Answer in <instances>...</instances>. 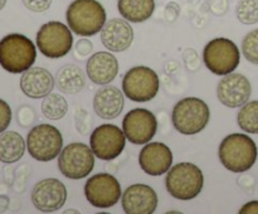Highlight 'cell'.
I'll list each match as a JSON object with an SVG mask.
<instances>
[{"label": "cell", "mask_w": 258, "mask_h": 214, "mask_svg": "<svg viewBox=\"0 0 258 214\" xmlns=\"http://www.w3.org/2000/svg\"><path fill=\"white\" fill-rule=\"evenodd\" d=\"M257 145L246 133H231L222 140L218 156L222 165L232 173H244L257 160Z\"/></svg>", "instance_id": "1"}, {"label": "cell", "mask_w": 258, "mask_h": 214, "mask_svg": "<svg viewBox=\"0 0 258 214\" xmlns=\"http://www.w3.org/2000/svg\"><path fill=\"white\" fill-rule=\"evenodd\" d=\"M67 25L80 37H92L102 30L106 10L97 0H73L66 12Z\"/></svg>", "instance_id": "2"}, {"label": "cell", "mask_w": 258, "mask_h": 214, "mask_svg": "<svg viewBox=\"0 0 258 214\" xmlns=\"http://www.w3.org/2000/svg\"><path fill=\"white\" fill-rule=\"evenodd\" d=\"M37 59V48L28 37L18 33L0 40V65L9 73H23Z\"/></svg>", "instance_id": "3"}, {"label": "cell", "mask_w": 258, "mask_h": 214, "mask_svg": "<svg viewBox=\"0 0 258 214\" xmlns=\"http://www.w3.org/2000/svg\"><path fill=\"white\" fill-rule=\"evenodd\" d=\"M204 176L201 168L191 163H179L166 173L165 186L168 193L178 200H191L201 194Z\"/></svg>", "instance_id": "4"}, {"label": "cell", "mask_w": 258, "mask_h": 214, "mask_svg": "<svg viewBox=\"0 0 258 214\" xmlns=\"http://www.w3.org/2000/svg\"><path fill=\"white\" fill-rule=\"evenodd\" d=\"M211 120V110L198 97H185L175 103L171 112L173 126L183 135H196L203 131Z\"/></svg>", "instance_id": "5"}, {"label": "cell", "mask_w": 258, "mask_h": 214, "mask_svg": "<svg viewBox=\"0 0 258 214\" xmlns=\"http://www.w3.org/2000/svg\"><path fill=\"white\" fill-rule=\"evenodd\" d=\"M203 60L212 73L226 76L238 67L241 53L233 40L222 37L214 38L204 47Z\"/></svg>", "instance_id": "6"}, {"label": "cell", "mask_w": 258, "mask_h": 214, "mask_svg": "<svg viewBox=\"0 0 258 214\" xmlns=\"http://www.w3.org/2000/svg\"><path fill=\"white\" fill-rule=\"evenodd\" d=\"M37 47L44 57L50 59L64 57L73 47L72 30L57 20L45 23L37 33Z\"/></svg>", "instance_id": "7"}, {"label": "cell", "mask_w": 258, "mask_h": 214, "mask_svg": "<svg viewBox=\"0 0 258 214\" xmlns=\"http://www.w3.org/2000/svg\"><path fill=\"white\" fill-rule=\"evenodd\" d=\"M27 149L29 155L38 161H50L58 158L63 149L60 131L49 123L34 126L28 132Z\"/></svg>", "instance_id": "8"}, {"label": "cell", "mask_w": 258, "mask_h": 214, "mask_svg": "<svg viewBox=\"0 0 258 214\" xmlns=\"http://www.w3.org/2000/svg\"><path fill=\"white\" fill-rule=\"evenodd\" d=\"M160 81L154 69L145 65H136L125 73L122 91L134 102H148L159 92Z\"/></svg>", "instance_id": "9"}, {"label": "cell", "mask_w": 258, "mask_h": 214, "mask_svg": "<svg viewBox=\"0 0 258 214\" xmlns=\"http://www.w3.org/2000/svg\"><path fill=\"white\" fill-rule=\"evenodd\" d=\"M95 154L83 142H71L62 149L58 158V169L63 176L80 180L90 175L95 166Z\"/></svg>", "instance_id": "10"}, {"label": "cell", "mask_w": 258, "mask_h": 214, "mask_svg": "<svg viewBox=\"0 0 258 214\" xmlns=\"http://www.w3.org/2000/svg\"><path fill=\"white\" fill-rule=\"evenodd\" d=\"M85 195L88 203L95 208L108 209L117 204L122 193L120 183L115 176L108 173H98L87 179Z\"/></svg>", "instance_id": "11"}, {"label": "cell", "mask_w": 258, "mask_h": 214, "mask_svg": "<svg viewBox=\"0 0 258 214\" xmlns=\"http://www.w3.org/2000/svg\"><path fill=\"white\" fill-rule=\"evenodd\" d=\"M126 136L123 130L112 123H103L93 130L90 146L96 158L110 161L118 158L125 149Z\"/></svg>", "instance_id": "12"}, {"label": "cell", "mask_w": 258, "mask_h": 214, "mask_svg": "<svg viewBox=\"0 0 258 214\" xmlns=\"http://www.w3.org/2000/svg\"><path fill=\"white\" fill-rule=\"evenodd\" d=\"M122 130L126 138L131 144L145 145L155 136L158 130V120L150 110L134 108L123 117Z\"/></svg>", "instance_id": "13"}, {"label": "cell", "mask_w": 258, "mask_h": 214, "mask_svg": "<svg viewBox=\"0 0 258 214\" xmlns=\"http://www.w3.org/2000/svg\"><path fill=\"white\" fill-rule=\"evenodd\" d=\"M67 195V189L62 181L47 178L35 184L30 198L35 209L43 213H53L64 205Z\"/></svg>", "instance_id": "14"}, {"label": "cell", "mask_w": 258, "mask_h": 214, "mask_svg": "<svg viewBox=\"0 0 258 214\" xmlns=\"http://www.w3.org/2000/svg\"><path fill=\"white\" fill-rule=\"evenodd\" d=\"M252 95V86L248 78L241 73H229L223 76L217 87V96L222 105L237 108L248 102Z\"/></svg>", "instance_id": "15"}, {"label": "cell", "mask_w": 258, "mask_h": 214, "mask_svg": "<svg viewBox=\"0 0 258 214\" xmlns=\"http://www.w3.org/2000/svg\"><path fill=\"white\" fill-rule=\"evenodd\" d=\"M158 194L146 184H134L123 191L121 204L127 214H151L158 208Z\"/></svg>", "instance_id": "16"}, {"label": "cell", "mask_w": 258, "mask_h": 214, "mask_svg": "<svg viewBox=\"0 0 258 214\" xmlns=\"http://www.w3.org/2000/svg\"><path fill=\"white\" fill-rule=\"evenodd\" d=\"M139 164L148 175L160 176L173 166V153L165 144L148 142L141 149Z\"/></svg>", "instance_id": "17"}, {"label": "cell", "mask_w": 258, "mask_h": 214, "mask_svg": "<svg viewBox=\"0 0 258 214\" xmlns=\"http://www.w3.org/2000/svg\"><path fill=\"white\" fill-rule=\"evenodd\" d=\"M101 40L110 52L120 53L128 49L134 42V29L130 22L120 18L106 22L101 30Z\"/></svg>", "instance_id": "18"}, {"label": "cell", "mask_w": 258, "mask_h": 214, "mask_svg": "<svg viewBox=\"0 0 258 214\" xmlns=\"http://www.w3.org/2000/svg\"><path fill=\"white\" fill-rule=\"evenodd\" d=\"M52 73L42 67H30L20 77V90L29 98H44L54 88Z\"/></svg>", "instance_id": "19"}, {"label": "cell", "mask_w": 258, "mask_h": 214, "mask_svg": "<svg viewBox=\"0 0 258 214\" xmlns=\"http://www.w3.org/2000/svg\"><path fill=\"white\" fill-rule=\"evenodd\" d=\"M86 72L93 83L108 85L118 73V62L110 52H97L91 55L86 64Z\"/></svg>", "instance_id": "20"}, {"label": "cell", "mask_w": 258, "mask_h": 214, "mask_svg": "<svg viewBox=\"0 0 258 214\" xmlns=\"http://www.w3.org/2000/svg\"><path fill=\"white\" fill-rule=\"evenodd\" d=\"M125 106L123 93L115 86L98 88L93 97V110L103 120H113L122 112Z\"/></svg>", "instance_id": "21"}, {"label": "cell", "mask_w": 258, "mask_h": 214, "mask_svg": "<svg viewBox=\"0 0 258 214\" xmlns=\"http://www.w3.org/2000/svg\"><path fill=\"white\" fill-rule=\"evenodd\" d=\"M117 10L127 22L143 23L153 15L155 0H117Z\"/></svg>", "instance_id": "22"}, {"label": "cell", "mask_w": 258, "mask_h": 214, "mask_svg": "<svg viewBox=\"0 0 258 214\" xmlns=\"http://www.w3.org/2000/svg\"><path fill=\"white\" fill-rule=\"evenodd\" d=\"M27 142L23 136L15 131H4L0 133V161L13 164L23 158Z\"/></svg>", "instance_id": "23"}, {"label": "cell", "mask_w": 258, "mask_h": 214, "mask_svg": "<svg viewBox=\"0 0 258 214\" xmlns=\"http://www.w3.org/2000/svg\"><path fill=\"white\" fill-rule=\"evenodd\" d=\"M86 85V76L83 70L76 64H66L60 68L55 76V86L63 93L81 92Z\"/></svg>", "instance_id": "24"}, {"label": "cell", "mask_w": 258, "mask_h": 214, "mask_svg": "<svg viewBox=\"0 0 258 214\" xmlns=\"http://www.w3.org/2000/svg\"><path fill=\"white\" fill-rule=\"evenodd\" d=\"M68 111V103L66 98L59 93L50 92L44 97L42 102V112L48 120L57 121L66 116Z\"/></svg>", "instance_id": "25"}, {"label": "cell", "mask_w": 258, "mask_h": 214, "mask_svg": "<svg viewBox=\"0 0 258 214\" xmlns=\"http://www.w3.org/2000/svg\"><path fill=\"white\" fill-rule=\"evenodd\" d=\"M237 122L244 132L258 133V101H251L241 106Z\"/></svg>", "instance_id": "26"}, {"label": "cell", "mask_w": 258, "mask_h": 214, "mask_svg": "<svg viewBox=\"0 0 258 214\" xmlns=\"http://www.w3.org/2000/svg\"><path fill=\"white\" fill-rule=\"evenodd\" d=\"M236 17L242 24L258 23V0H239L236 7Z\"/></svg>", "instance_id": "27"}, {"label": "cell", "mask_w": 258, "mask_h": 214, "mask_svg": "<svg viewBox=\"0 0 258 214\" xmlns=\"http://www.w3.org/2000/svg\"><path fill=\"white\" fill-rule=\"evenodd\" d=\"M242 53L248 62L258 64V29L247 33L243 38Z\"/></svg>", "instance_id": "28"}, {"label": "cell", "mask_w": 258, "mask_h": 214, "mask_svg": "<svg viewBox=\"0 0 258 214\" xmlns=\"http://www.w3.org/2000/svg\"><path fill=\"white\" fill-rule=\"evenodd\" d=\"M76 128L80 133L82 135H87L88 130L91 128V123H92V120H91V116L88 115L87 111L83 110V108H77L76 110Z\"/></svg>", "instance_id": "29"}, {"label": "cell", "mask_w": 258, "mask_h": 214, "mask_svg": "<svg viewBox=\"0 0 258 214\" xmlns=\"http://www.w3.org/2000/svg\"><path fill=\"white\" fill-rule=\"evenodd\" d=\"M17 121L22 127H29L35 121V112L30 106H22L17 111Z\"/></svg>", "instance_id": "30"}, {"label": "cell", "mask_w": 258, "mask_h": 214, "mask_svg": "<svg viewBox=\"0 0 258 214\" xmlns=\"http://www.w3.org/2000/svg\"><path fill=\"white\" fill-rule=\"evenodd\" d=\"M92 42L86 39V38H83V39H80L76 43L75 48H73V54H75V58H77V59H82V58L88 57L90 53L92 52Z\"/></svg>", "instance_id": "31"}, {"label": "cell", "mask_w": 258, "mask_h": 214, "mask_svg": "<svg viewBox=\"0 0 258 214\" xmlns=\"http://www.w3.org/2000/svg\"><path fill=\"white\" fill-rule=\"evenodd\" d=\"M12 122V108L0 98V133L4 132Z\"/></svg>", "instance_id": "32"}, {"label": "cell", "mask_w": 258, "mask_h": 214, "mask_svg": "<svg viewBox=\"0 0 258 214\" xmlns=\"http://www.w3.org/2000/svg\"><path fill=\"white\" fill-rule=\"evenodd\" d=\"M22 3L28 10L34 13L47 12L52 5V0H22Z\"/></svg>", "instance_id": "33"}, {"label": "cell", "mask_w": 258, "mask_h": 214, "mask_svg": "<svg viewBox=\"0 0 258 214\" xmlns=\"http://www.w3.org/2000/svg\"><path fill=\"white\" fill-rule=\"evenodd\" d=\"M179 14H180V5L175 2H170L166 4L165 12H164V15H165V19L168 22L173 23L178 19Z\"/></svg>", "instance_id": "34"}, {"label": "cell", "mask_w": 258, "mask_h": 214, "mask_svg": "<svg viewBox=\"0 0 258 214\" xmlns=\"http://www.w3.org/2000/svg\"><path fill=\"white\" fill-rule=\"evenodd\" d=\"M241 214H258V200H252L239 209Z\"/></svg>", "instance_id": "35"}, {"label": "cell", "mask_w": 258, "mask_h": 214, "mask_svg": "<svg viewBox=\"0 0 258 214\" xmlns=\"http://www.w3.org/2000/svg\"><path fill=\"white\" fill-rule=\"evenodd\" d=\"M9 198L7 195H0V213H4L9 208Z\"/></svg>", "instance_id": "36"}, {"label": "cell", "mask_w": 258, "mask_h": 214, "mask_svg": "<svg viewBox=\"0 0 258 214\" xmlns=\"http://www.w3.org/2000/svg\"><path fill=\"white\" fill-rule=\"evenodd\" d=\"M7 2L8 0H0V10L4 9V7L7 5Z\"/></svg>", "instance_id": "37"}, {"label": "cell", "mask_w": 258, "mask_h": 214, "mask_svg": "<svg viewBox=\"0 0 258 214\" xmlns=\"http://www.w3.org/2000/svg\"><path fill=\"white\" fill-rule=\"evenodd\" d=\"M64 213H78V210H66Z\"/></svg>", "instance_id": "38"}]
</instances>
